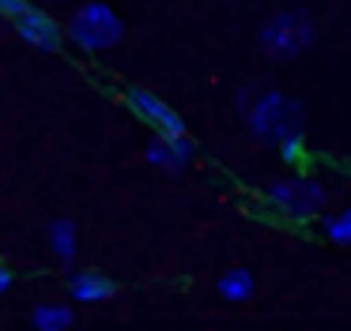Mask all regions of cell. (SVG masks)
I'll list each match as a JSON object with an SVG mask.
<instances>
[{"mask_svg": "<svg viewBox=\"0 0 351 331\" xmlns=\"http://www.w3.org/2000/svg\"><path fill=\"white\" fill-rule=\"evenodd\" d=\"M313 34H317V27H313V19L302 12V8H283V12H276L272 19L261 27V45H265L272 57H302L306 49L313 45Z\"/></svg>", "mask_w": 351, "mask_h": 331, "instance_id": "3957f363", "label": "cell"}, {"mask_svg": "<svg viewBox=\"0 0 351 331\" xmlns=\"http://www.w3.org/2000/svg\"><path fill=\"white\" fill-rule=\"evenodd\" d=\"M117 293V282L110 275H102V271L87 267V271H72L69 275V297L76 301V305H102V301H110Z\"/></svg>", "mask_w": 351, "mask_h": 331, "instance_id": "ba28073f", "label": "cell"}, {"mask_svg": "<svg viewBox=\"0 0 351 331\" xmlns=\"http://www.w3.org/2000/svg\"><path fill=\"white\" fill-rule=\"evenodd\" d=\"M27 8V0H0V15L4 19H12V15H19Z\"/></svg>", "mask_w": 351, "mask_h": 331, "instance_id": "5bb4252c", "label": "cell"}, {"mask_svg": "<svg viewBox=\"0 0 351 331\" xmlns=\"http://www.w3.org/2000/svg\"><path fill=\"white\" fill-rule=\"evenodd\" d=\"M193 155H197V147H193L189 132H178V135L155 132V140L147 143V150H144V158L162 173H185L193 166Z\"/></svg>", "mask_w": 351, "mask_h": 331, "instance_id": "52a82bcc", "label": "cell"}, {"mask_svg": "<svg viewBox=\"0 0 351 331\" xmlns=\"http://www.w3.org/2000/svg\"><path fill=\"white\" fill-rule=\"evenodd\" d=\"M219 297L223 301H230V305H242V301H250L253 297V290H257V282H253V275L245 267H230V271H223L219 275Z\"/></svg>", "mask_w": 351, "mask_h": 331, "instance_id": "8fae6325", "label": "cell"}, {"mask_svg": "<svg viewBox=\"0 0 351 331\" xmlns=\"http://www.w3.org/2000/svg\"><path fill=\"white\" fill-rule=\"evenodd\" d=\"M12 282H16L12 267H4V263H0V293H8V290H12Z\"/></svg>", "mask_w": 351, "mask_h": 331, "instance_id": "9a60e30c", "label": "cell"}, {"mask_svg": "<svg viewBox=\"0 0 351 331\" xmlns=\"http://www.w3.org/2000/svg\"><path fill=\"white\" fill-rule=\"evenodd\" d=\"M265 196L283 218H291V222H310V218H317L328 203V188L313 177H276Z\"/></svg>", "mask_w": 351, "mask_h": 331, "instance_id": "7a4b0ae2", "label": "cell"}, {"mask_svg": "<svg viewBox=\"0 0 351 331\" xmlns=\"http://www.w3.org/2000/svg\"><path fill=\"white\" fill-rule=\"evenodd\" d=\"M125 105L140 117V124H152L155 132H162V135L189 132L185 120H182V113L170 109V102H162L159 94H152V90H144V87H129V90H125Z\"/></svg>", "mask_w": 351, "mask_h": 331, "instance_id": "5b68a950", "label": "cell"}, {"mask_svg": "<svg viewBox=\"0 0 351 331\" xmlns=\"http://www.w3.org/2000/svg\"><path fill=\"white\" fill-rule=\"evenodd\" d=\"M31 323L38 331H69L76 323V308L64 305V301H42V305H34Z\"/></svg>", "mask_w": 351, "mask_h": 331, "instance_id": "30bf717a", "label": "cell"}, {"mask_svg": "<svg viewBox=\"0 0 351 331\" xmlns=\"http://www.w3.org/2000/svg\"><path fill=\"white\" fill-rule=\"evenodd\" d=\"M280 143V158L287 166H298V162H306V155H310V147H306V135H302V128H295V132H287L283 140H276Z\"/></svg>", "mask_w": 351, "mask_h": 331, "instance_id": "4fadbf2b", "label": "cell"}, {"mask_svg": "<svg viewBox=\"0 0 351 331\" xmlns=\"http://www.w3.org/2000/svg\"><path fill=\"white\" fill-rule=\"evenodd\" d=\"M64 38L84 53H106L125 38V19L110 4L91 0V4H80L72 12V19L64 23Z\"/></svg>", "mask_w": 351, "mask_h": 331, "instance_id": "6da1fadb", "label": "cell"}, {"mask_svg": "<svg viewBox=\"0 0 351 331\" xmlns=\"http://www.w3.org/2000/svg\"><path fill=\"white\" fill-rule=\"evenodd\" d=\"M321 233H325L336 248H348L351 245V211H332V215H325L321 218Z\"/></svg>", "mask_w": 351, "mask_h": 331, "instance_id": "7c38bea8", "label": "cell"}, {"mask_svg": "<svg viewBox=\"0 0 351 331\" xmlns=\"http://www.w3.org/2000/svg\"><path fill=\"white\" fill-rule=\"evenodd\" d=\"M12 23H16V34L23 38L31 49L57 53L64 45V27L49 12H42V8H34V4H27L19 15H12Z\"/></svg>", "mask_w": 351, "mask_h": 331, "instance_id": "8992f818", "label": "cell"}, {"mask_svg": "<svg viewBox=\"0 0 351 331\" xmlns=\"http://www.w3.org/2000/svg\"><path fill=\"white\" fill-rule=\"evenodd\" d=\"M245 120H250V132L257 140H283L287 132L302 128V105L291 102L280 90H265V94H257L250 102Z\"/></svg>", "mask_w": 351, "mask_h": 331, "instance_id": "277c9868", "label": "cell"}, {"mask_svg": "<svg viewBox=\"0 0 351 331\" xmlns=\"http://www.w3.org/2000/svg\"><path fill=\"white\" fill-rule=\"evenodd\" d=\"M46 237H49V248H53V256L61 263L76 260V252H80V230H76V222H72V218H53Z\"/></svg>", "mask_w": 351, "mask_h": 331, "instance_id": "9c48e42d", "label": "cell"}]
</instances>
